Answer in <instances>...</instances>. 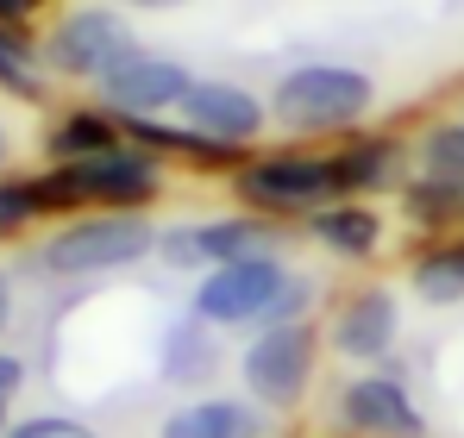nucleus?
<instances>
[{"instance_id": "393cba45", "label": "nucleus", "mask_w": 464, "mask_h": 438, "mask_svg": "<svg viewBox=\"0 0 464 438\" xmlns=\"http://www.w3.org/2000/svg\"><path fill=\"white\" fill-rule=\"evenodd\" d=\"M13 326V282H6V270H0V332Z\"/></svg>"}, {"instance_id": "dca6fc26", "label": "nucleus", "mask_w": 464, "mask_h": 438, "mask_svg": "<svg viewBox=\"0 0 464 438\" xmlns=\"http://www.w3.org/2000/svg\"><path fill=\"white\" fill-rule=\"evenodd\" d=\"M220 369V345H214V326L208 319H176L169 332H163V345H157V376L163 382H176V388H201L208 376Z\"/></svg>"}, {"instance_id": "aec40b11", "label": "nucleus", "mask_w": 464, "mask_h": 438, "mask_svg": "<svg viewBox=\"0 0 464 438\" xmlns=\"http://www.w3.org/2000/svg\"><path fill=\"white\" fill-rule=\"evenodd\" d=\"M0 88L19 94V100H38L44 94V75H38V51L25 44L19 25H0Z\"/></svg>"}, {"instance_id": "5701e85b", "label": "nucleus", "mask_w": 464, "mask_h": 438, "mask_svg": "<svg viewBox=\"0 0 464 438\" xmlns=\"http://www.w3.org/2000/svg\"><path fill=\"white\" fill-rule=\"evenodd\" d=\"M0 438H101V433L76 414H32V420H13Z\"/></svg>"}, {"instance_id": "6ab92c4d", "label": "nucleus", "mask_w": 464, "mask_h": 438, "mask_svg": "<svg viewBox=\"0 0 464 438\" xmlns=\"http://www.w3.org/2000/svg\"><path fill=\"white\" fill-rule=\"evenodd\" d=\"M113 145H126V126H120L113 107H76V113H63V119L51 126V138H44V150H51L57 163L101 157V150H113Z\"/></svg>"}, {"instance_id": "39448f33", "label": "nucleus", "mask_w": 464, "mask_h": 438, "mask_svg": "<svg viewBox=\"0 0 464 438\" xmlns=\"http://www.w3.org/2000/svg\"><path fill=\"white\" fill-rule=\"evenodd\" d=\"M232 195L251 207L257 219H308L326 201H339V182H333V157H314V150H264V157H245L232 169Z\"/></svg>"}, {"instance_id": "6e6552de", "label": "nucleus", "mask_w": 464, "mask_h": 438, "mask_svg": "<svg viewBox=\"0 0 464 438\" xmlns=\"http://www.w3.org/2000/svg\"><path fill=\"white\" fill-rule=\"evenodd\" d=\"M257 251H276V232L270 219L251 214H220V219H182L169 232H157V257L169 270H220V263H238V257H257Z\"/></svg>"}, {"instance_id": "f03ea898", "label": "nucleus", "mask_w": 464, "mask_h": 438, "mask_svg": "<svg viewBox=\"0 0 464 438\" xmlns=\"http://www.w3.org/2000/svg\"><path fill=\"white\" fill-rule=\"evenodd\" d=\"M371 107H377V81H371V70H352V63H302L270 94V119H283L302 138L308 132H352Z\"/></svg>"}, {"instance_id": "1a4fd4ad", "label": "nucleus", "mask_w": 464, "mask_h": 438, "mask_svg": "<svg viewBox=\"0 0 464 438\" xmlns=\"http://www.w3.org/2000/svg\"><path fill=\"white\" fill-rule=\"evenodd\" d=\"M126 51H139V38H132V25H126L120 13H107V6H76L70 19H57V32H51V44H44V63L57 75H70V81H101Z\"/></svg>"}, {"instance_id": "4468645a", "label": "nucleus", "mask_w": 464, "mask_h": 438, "mask_svg": "<svg viewBox=\"0 0 464 438\" xmlns=\"http://www.w3.org/2000/svg\"><path fill=\"white\" fill-rule=\"evenodd\" d=\"M326 157H333L339 201H371V195L408 182V150L395 145V138H377V132H358V138H345L339 150H326Z\"/></svg>"}, {"instance_id": "c85d7f7f", "label": "nucleus", "mask_w": 464, "mask_h": 438, "mask_svg": "<svg viewBox=\"0 0 464 438\" xmlns=\"http://www.w3.org/2000/svg\"><path fill=\"white\" fill-rule=\"evenodd\" d=\"M6 407H13V401H0V433H6V426H13V420H6Z\"/></svg>"}, {"instance_id": "20e7f679", "label": "nucleus", "mask_w": 464, "mask_h": 438, "mask_svg": "<svg viewBox=\"0 0 464 438\" xmlns=\"http://www.w3.org/2000/svg\"><path fill=\"white\" fill-rule=\"evenodd\" d=\"M289 282H295V270L283 263V251H257V257L208 270L188 294V313L208 319L214 332H257V326H270Z\"/></svg>"}, {"instance_id": "412c9836", "label": "nucleus", "mask_w": 464, "mask_h": 438, "mask_svg": "<svg viewBox=\"0 0 464 438\" xmlns=\"http://www.w3.org/2000/svg\"><path fill=\"white\" fill-rule=\"evenodd\" d=\"M420 169L427 176H459L464 182V119H440L427 138H420Z\"/></svg>"}, {"instance_id": "9d476101", "label": "nucleus", "mask_w": 464, "mask_h": 438, "mask_svg": "<svg viewBox=\"0 0 464 438\" xmlns=\"http://www.w3.org/2000/svg\"><path fill=\"white\" fill-rule=\"evenodd\" d=\"M395 338H401V300H395V289H383V282L352 289L333 307V319H326V345H333V357H345V364H389Z\"/></svg>"}, {"instance_id": "a211bd4d", "label": "nucleus", "mask_w": 464, "mask_h": 438, "mask_svg": "<svg viewBox=\"0 0 464 438\" xmlns=\"http://www.w3.org/2000/svg\"><path fill=\"white\" fill-rule=\"evenodd\" d=\"M401 214L420 232H464V182L459 176H427L414 169L401 182Z\"/></svg>"}, {"instance_id": "4be33fe9", "label": "nucleus", "mask_w": 464, "mask_h": 438, "mask_svg": "<svg viewBox=\"0 0 464 438\" xmlns=\"http://www.w3.org/2000/svg\"><path fill=\"white\" fill-rule=\"evenodd\" d=\"M44 214H51V201H44L38 182H0V232H25Z\"/></svg>"}, {"instance_id": "f257e3e1", "label": "nucleus", "mask_w": 464, "mask_h": 438, "mask_svg": "<svg viewBox=\"0 0 464 438\" xmlns=\"http://www.w3.org/2000/svg\"><path fill=\"white\" fill-rule=\"evenodd\" d=\"M51 214H76V207H94V214H145L157 195H163V157L145 145H113L101 157H76V163H57L51 176H38Z\"/></svg>"}, {"instance_id": "cd10ccee", "label": "nucleus", "mask_w": 464, "mask_h": 438, "mask_svg": "<svg viewBox=\"0 0 464 438\" xmlns=\"http://www.w3.org/2000/svg\"><path fill=\"white\" fill-rule=\"evenodd\" d=\"M6 150H13V138H6V126H0V169H6Z\"/></svg>"}, {"instance_id": "7ed1b4c3", "label": "nucleus", "mask_w": 464, "mask_h": 438, "mask_svg": "<svg viewBox=\"0 0 464 438\" xmlns=\"http://www.w3.org/2000/svg\"><path fill=\"white\" fill-rule=\"evenodd\" d=\"M320 369V326L314 319H289V326H257L238 351V382L257 407L270 414H295L314 388Z\"/></svg>"}, {"instance_id": "b1692460", "label": "nucleus", "mask_w": 464, "mask_h": 438, "mask_svg": "<svg viewBox=\"0 0 464 438\" xmlns=\"http://www.w3.org/2000/svg\"><path fill=\"white\" fill-rule=\"evenodd\" d=\"M19 388H25V364H19V357H6V351H0V401H13V395H19Z\"/></svg>"}, {"instance_id": "f3484780", "label": "nucleus", "mask_w": 464, "mask_h": 438, "mask_svg": "<svg viewBox=\"0 0 464 438\" xmlns=\"http://www.w3.org/2000/svg\"><path fill=\"white\" fill-rule=\"evenodd\" d=\"M408 289L427 307H459L464 300V232H440L414 263H408Z\"/></svg>"}, {"instance_id": "2eb2a0df", "label": "nucleus", "mask_w": 464, "mask_h": 438, "mask_svg": "<svg viewBox=\"0 0 464 438\" xmlns=\"http://www.w3.org/2000/svg\"><path fill=\"white\" fill-rule=\"evenodd\" d=\"M308 238L339 263H371L383 251V214L371 201H326L320 214H308Z\"/></svg>"}, {"instance_id": "bb28decb", "label": "nucleus", "mask_w": 464, "mask_h": 438, "mask_svg": "<svg viewBox=\"0 0 464 438\" xmlns=\"http://www.w3.org/2000/svg\"><path fill=\"white\" fill-rule=\"evenodd\" d=\"M132 6H145V13H169V6H188V0H132Z\"/></svg>"}, {"instance_id": "a878e982", "label": "nucleus", "mask_w": 464, "mask_h": 438, "mask_svg": "<svg viewBox=\"0 0 464 438\" xmlns=\"http://www.w3.org/2000/svg\"><path fill=\"white\" fill-rule=\"evenodd\" d=\"M25 6H32V0H0V25H13V19H19Z\"/></svg>"}, {"instance_id": "423d86ee", "label": "nucleus", "mask_w": 464, "mask_h": 438, "mask_svg": "<svg viewBox=\"0 0 464 438\" xmlns=\"http://www.w3.org/2000/svg\"><path fill=\"white\" fill-rule=\"evenodd\" d=\"M157 257V225L139 214H94V219H70L63 232L44 238L38 263L51 276H113Z\"/></svg>"}, {"instance_id": "0eeeda50", "label": "nucleus", "mask_w": 464, "mask_h": 438, "mask_svg": "<svg viewBox=\"0 0 464 438\" xmlns=\"http://www.w3.org/2000/svg\"><path fill=\"white\" fill-rule=\"evenodd\" d=\"M333 433L339 438H427V414L408 395V382L395 369H358L339 382L333 395Z\"/></svg>"}, {"instance_id": "ddd939ff", "label": "nucleus", "mask_w": 464, "mask_h": 438, "mask_svg": "<svg viewBox=\"0 0 464 438\" xmlns=\"http://www.w3.org/2000/svg\"><path fill=\"white\" fill-rule=\"evenodd\" d=\"M157 438H270V407L251 395H188L157 420Z\"/></svg>"}, {"instance_id": "9b49d317", "label": "nucleus", "mask_w": 464, "mask_h": 438, "mask_svg": "<svg viewBox=\"0 0 464 438\" xmlns=\"http://www.w3.org/2000/svg\"><path fill=\"white\" fill-rule=\"evenodd\" d=\"M94 88H101V107H113V113H169V107H182V100H188L195 75L182 70L176 57L126 51L113 70L94 81Z\"/></svg>"}, {"instance_id": "f8f14e48", "label": "nucleus", "mask_w": 464, "mask_h": 438, "mask_svg": "<svg viewBox=\"0 0 464 438\" xmlns=\"http://www.w3.org/2000/svg\"><path fill=\"white\" fill-rule=\"evenodd\" d=\"M176 113H182V126H195V132H208L220 145H238V150L270 126V100H257L238 81H195Z\"/></svg>"}]
</instances>
